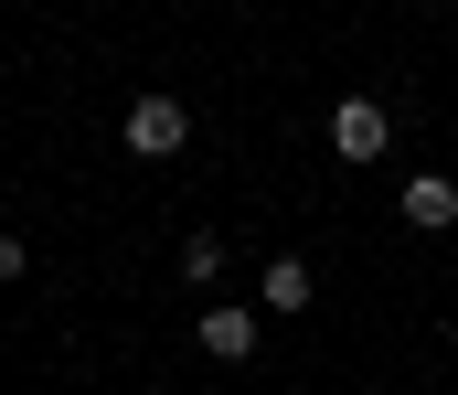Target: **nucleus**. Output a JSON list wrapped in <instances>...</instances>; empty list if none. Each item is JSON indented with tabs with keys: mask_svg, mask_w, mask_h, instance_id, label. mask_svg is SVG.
<instances>
[{
	"mask_svg": "<svg viewBox=\"0 0 458 395\" xmlns=\"http://www.w3.org/2000/svg\"><path fill=\"white\" fill-rule=\"evenodd\" d=\"M182 139H192V107H182L171 86H149V97L128 107V150H139V160H171Z\"/></svg>",
	"mask_w": 458,
	"mask_h": 395,
	"instance_id": "obj_1",
	"label": "nucleus"
},
{
	"mask_svg": "<svg viewBox=\"0 0 458 395\" xmlns=\"http://www.w3.org/2000/svg\"><path fill=\"white\" fill-rule=\"evenodd\" d=\"M394 214H405L416 236H448V225H458V182H448V171H405V193H394Z\"/></svg>",
	"mask_w": 458,
	"mask_h": 395,
	"instance_id": "obj_3",
	"label": "nucleus"
},
{
	"mask_svg": "<svg viewBox=\"0 0 458 395\" xmlns=\"http://www.w3.org/2000/svg\"><path fill=\"white\" fill-rule=\"evenodd\" d=\"M11 278H32V246H21V236H0V288H11Z\"/></svg>",
	"mask_w": 458,
	"mask_h": 395,
	"instance_id": "obj_7",
	"label": "nucleus"
},
{
	"mask_svg": "<svg viewBox=\"0 0 458 395\" xmlns=\"http://www.w3.org/2000/svg\"><path fill=\"white\" fill-rule=\"evenodd\" d=\"M384 139H394V107L384 97H342L331 107V150L342 160H384Z\"/></svg>",
	"mask_w": 458,
	"mask_h": 395,
	"instance_id": "obj_2",
	"label": "nucleus"
},
{
	"mask_svg": "<svg viewBox=\"0 0 458 395\" xmlns=\"http://www.w3.org/2000/svg\"><path fill=\"white\" fill-rule=\"evenodd\" d=\"M448 353H458V321H448Z\"/></svg>",
	"mask_w": 458,
	"mask_h": 395,
	"instance_id": "obj_8",
	"label": "nucleus"
},
{
	"mask_svg": "<svg viewBox=\"0 0 458 395\" xmlns=\"http://www.w3.org/2000/svg\"><path fill=\"white\" fill-rule=\"evenodd\" d=\"M182 278L214 288V278H225V236H182Z\"/></svg>",
	"mask_w": 458,
	"mask_h": 395,
	"instance_id": "obj_6",
	"label": "nucleus"
},
{
	"mask_svg": "<svg viewBox=\"0 0 458 395\" xmlns=\"http://www.w3.org/2000/svg\"><path fill=\"white\" fill-rule=\"evenodd\" d=\"M192 342H203V353H214V364H256V310H234V299H214V310H203V331H192Z\"/></svg>",
	"mask_w": 458,
	"mask_h": 395,
	"instance_id": "obj_4",
	"label": "nucleus"
},
{
	"mask_svg": "<svg viewBox=\"0 0 458 395\" xmlns=\"http://www.w3.org/2000/svg\"><path fill=\"white\" fill-rule=\"evenodd\" d=\"M256 288H267V310H310V299H320V278H310L299 257H267V267H256Z\"/></svg>",
	"mask_w": 458,
	"mask_h": 395,
	"instance_id": "obj_5",
	"label": "nucleus"
}]
</instances>
